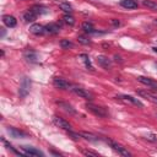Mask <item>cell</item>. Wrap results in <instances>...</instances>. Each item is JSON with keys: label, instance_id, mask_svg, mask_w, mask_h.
I'll return each instance as SVG.
<instances>
[{"label": "cell", "instance_id": "obj_1", "mask_svg": "<svg viewBox=\"0 0 157 157\" xmlns=\"http://www.w3.org/2000/svg\"><path fill=\"white\" fill-rule=\"evenodd\" d=\"M85 107H86L87 110H90L91 113H93L94 115H97V117H99V118L107 117V112H105L104 108H102V107H98V105H96V104H93V103H86Z\"/></svg>", "mask_w": 157, "mask_h": 157}, {"label": "cell", "instance_id": "obj_21", "mask_svg": "<svg viewBox=\"0 0 157 157\" xmlns=\"http://www.w3.org/2000/svg\"><path fill=\"white\" fill-rule=\"evenodd\" d=\"M31 10H32L36 15H43V13H47V12H48V10H47L44 6H40V5H36V6H33Z\"/></svg>", "mask_w": 157, "mask_h": 157}, {"label": "cell", "instance_id": "obj_22", "mask_svg": "<svg viewBox=\"0 0 157 157\" xmlns=\"http://www.w3.org/2000/svg\"><path fill=\"white\" fill-rule=\"evenodd\" d=\"M7 131H9V134L12 136V137H21V136H25V134L23 132H21L20 130H17V129H15V128H7Z\"/></svg>", "mask_w": 157, "mask_h": 157}, {"label": "cell", "instance_id": "obj_23", "mask_svg": "<svg viewBox=\"0 0 157 157\" xmlns=\"http://www.w3.org/2000/svg\"><path fill=\"white\" fill-rule=\"evenodd\" d=\"M82 29H83L86 33H94V32H96L93 25L90 23V22H83V23H82Z\"/></svg>", "mask_w": 157, "mask_h": 157}, {"label": "cell", "instance_id": "obj_3", "mask_svg": "<svg viewBox=\"0 0 157 157\" xmlns=\"http://www.w3.org/2000/svg\"><path fill=\"white\" fill-rule=\"evenodd\" d=\"M105 141H107V142L110 145V147H112L114 151H117L119 155H121V156H126V157H128V156H130V152H129L124 146H121V145H119L118 142L112 141V140H109V139H108V140H105Z\"/></svg>", "mask_w": 157, "mask_h": 157}, {"label": "cell", "instance_id": "obj_9", "mask_svg": "<svg viewBox=\"0 0 157 157\" xmlns=\"http://www.w3.org/2000/svg\"><path fill=\"white\" fill-rule=\"evenodd\" d=\"M22 150H23V153L27 155V156H43V153L34 148V147H29V146H22Z\"/></svg>", "mask_w": 157, "mask_h": 157}, {"label": "cell", "instance_id": "obj_10", "mask_svg": "<svg viewBox=\"0 0 157 157\" xmlns=\"http://www.w3.org/2000/svg\"><path fill=\"white\" fill-rule=\"evenodd\" d=\"M58 105H59L64 112H66V113H69V114H71V115H76L75 108H72V105H70L69 103H66V102H58Z\"/></svg>", "mask_w": 157, "mask_h": 157}, {"label": "cell", "instance_id": "obj_27", "mask_svg": "<svg viewBox=\"0 0 157 157\" xmlns=\"http://www.w3.org/2000/svg\"><path fill=\"white\" fill-rule=\"evenodd\" d=\"M72 43L69 40V39H61L60 40V47L61 48H65V49H69V48H72Z\"/></svg>", "mask_w": 157, "mask_h": 157}, {"label": "cell", "instance_id": "obj_11", "mask_svg": "<svg viewBox=\"0 0 157 157\" xmlns=\"http://www.w3.org/2000/svg\"><path fill=\"white\" fill-rule=\"evenodd\" d=\"M2 22H4V25L7 26V27H15L16 23H17L16 18H15L13 16H11V15H4V16H2Z\"/></svg>", "mask_w": 157, "mask_h": 157}, {"label": "cell", "instance_id": "obj_2", "mask_svg": "<svg viewBox=\"0 0 157 157\" xmlns=\"http://www.w3.org/2000/svg\"><path fill=\"white\" fill-rule=\"evenodd\" d=\"M71 92H74L76 96H78V97H81V98H85V99H88V101H91L93 97H92V94L88 92V91H86L85 88H82V87H78V86H70V88H69Z\"/></svg>", "mask_w": 157, "mask_h": 157}, {"label": "cell", "instance_id": "obj_28", "mask_svg": "<svg viewBox=\"0 0 157 157\" xmlns=\"http://www.w3.org/2000/svg\"><path fill=\"white\" fill-rule=\"evenodd\" d=\"M77 40H78V43H81V44H88V43H90V39H88L87 37H85V36H78V37H77Z\"/></svg>", "mask_w": 157, "mask_h": 157}, {"label": "cell", "instance_id": "obj_14", "mask_svg": "<svg viewBox=\"0 0 157 157\" xmlns=\"http://www.w3.org/2000/svg\"><path fill=\"white\" fill-rule=\"evenodd\" d=\"M23 56H25V59H26L27 61H29V63H36V61L38 60V55H37V53L33 52V50H26L25 54H23Z\"/></svg>", "mask_w": 157, "mask_h": 157}, {"label": "cell", "instance_id": "obj_35", "mask_svg": "<svg viewBox=\"0 0 157 157\" xmlns=\"http://www.w3.org/2000/svg\"><path fill=\"white\" fill-rule=\"evenodd\" d=\"M152 49H153V52H156V53H157V47H153Z\"/></svg>", "mask_w": 157, "mask_h": 157}, {"label": "cell", "instance_id": "obj_34", "mask_svg": "<svg viewBox=\"0 0 157 157\" xmlns=\"http://www.w3.org/2000/svg\"><path fill=\"white\" fill-rule=\"evenodd\" d=\"M5 34V29L4 28H1V36H4Z\"/></svg>", "mask_w": 157, "mask_h": 157}, {"label": "cell", "instance_id": "obj_31", "mask_svg": "<svg viewBox=\"0 0 157 157\" xmlns=\"http://www.w3.org/2000/svg\"><path fill=\"white\" fill-rule=\"evenodd\" d=\"M69 136H70L71 139H74V140H78V139L81 137L80 134H76V132H72V131H69Z\"/></svg>", "mask_w": 157, "mask_h": 157}, {"label": "cell", "instance_id": "obj_15", "mask_svg": "<svg viewBox=\"0 0 157 157\" xmlns=\"http://www.w3.org/2000/svg\"><path fill=\"white\" fill-rule=\"evenodd\" d=\"M137 81L141 82V83H144V85L151 86V87H157V83H156L153 80H151V78H148V77H145V76H139V77H137Z\"/></svg>", "mask_w": 157, "mask_h": 157}, {"label": "cell", "instance_id": "obj_20", "mask_svg": "<svg viewBox=\"0 0 157 157\" xmlns=\"http://www.w3.org/2000/svg\"><path fill=\"white\" fill-rule=\"evenodd\" d=\"M142 5L150 10H153V11H157V2L152 1V0H142Z\"/></svg>", "mask_w": 157, "mask_h": 157}, {"label": "cell", "instance_id": "obj_33", "mask_svg": "<svg viewBox=\"0 0 157 157\" xmlns=\"http://www.w3.org/2000/svg\"><path fill=\"white\" fill-rule=\"evenodd\" d=\"M114 59H115V61H119V63H121V61H123V60H121V58H120L119 55H117V54L114 55Z\"/></svg>", "mask_w": 157, "mask_h": 157}, {"label": "cell", "instance_id": "obj_12", "mask_svg": "<svg viewBox=\"0 0 157 157\" xmlns=\"http://www.w3.org/2000/svg\"><path fill=\"white\" fill-rule=\"evenodd\" d=\"M29 32L38 36V34L45 33V28H44V26H42V25H39V23H34V25H32V26L29 27Z\"/></svg>", "mask_w": 157, "mask_h": 157}, {"label": "cell", "instance_id": "obj_6", "mask_svg": "<svg viewBox=\"0 0 157 157\" xmlns=\"http://www.w3.org/2000/svg\"><path fill=\"white\" fill-rule=\"evenodd\" d=\"M97 63H98V65H101L105 70L112 69V61H110V59H108L104 55H98L97 56Z\"/></svg>", "mask_w": 157, "mask_h": 157}, {"label": "cell", "instance_id": "obj_30", "mask_svg": "<svg viewBox=\"0 0 157 157\" xmlns=\"http://www.w3.org/2000/svg\"><path fill=\"white\" fill-rule=\"evenodd\" d=\"M83 155H86V156H92V157H98V153H97V152L88 151V150H83Z\"/></svg>", "mask_w": 157, "mask_h": 157}, {"label": "cell", "instance_id": "obj_17", "mask_svg": "<svg viewBox=\"0 0 157 157\" xmlns=\"http://www.w3.org/2000/svg\"><path fill=\"white\" fill-rule=\"evenodd\" d=\"M120 5L125 9H136L137 2L135 0H120Z\"/></svg>", "mask_w": 157, "mask_h": 157}, {"label": "cell", "instance_id": "obj_16", "mask_svg": "<svg viewBox=\"0 0 157 157\" xmlns=\"http://www.w3.org/2000/svg\"><path fill=\"white\" fill-rule=\"evenodd\" d=\"M80 135H81V137H83V139H86L87 141H91V142H97L99 140L98 136H96V135H93L91 132H87V131H82Z\"/></svg>", "mask_w": 157, "mask_h": 157}, {"label": "cell", "instance_id": "obj_13", "mask_svg": "<svg viewBox=\"0 0 157 157\" xmlns=\"http://www.w3.org/2000/svg\"><path fill=\"white\" fill-rule=\"evenodd\" d=\"M44 28H45V33H49V34H56L60 31V26L56 23H49L44 26Z\"/></svg>", "mask_w": 157, "mask_h": 157}, {"label": "cell", "instance_id": "obj_5", "mask_svg": "<svg viewBox=\"0 0 157 157\" xmlns=\"http://www.w3.org/2000/svg\"><path fill=\"white\" fill-rule=\"evenodd\" d=\"M53 85H54L56 88H61V90H69L70 86H71L66 80H64V78H61V77H55V78L53 80Z\"/></svg>", "mask_w": 157, "mask_h": 157}, {"label": "cell", "instance_id": "obj_24", "mask_svg": "<svg viewBox=\"0 0 157 157\" xmlns=\"http://www.w3.org/2000/svg\"><path fill=\"white\" fill-rule=\"evenodd\" d=\"M78 58L82 59V61L85 63V65H86V67H87L88 70H93V66L91 65V61H90L88 55H86V54H81V55H78Z\"/></svg>", "mask_w": 157, "mask_h": 157}, {"label": "cell", "instance_id": "obj_26", "mask_svg": "<svg viewBox=\"0 0 157 157\" xmlns=\"http://www.w3.org/2000/svg\"><path fill=\"white\" fill-rule=\"evenodd\" d=\"M59 7H60V10H63V11L66 12V13H70V12L72 11L71 5H69L67 2H60V4H59Z\"/></svg>", "mask_w": 157, "mask_h": 157}, {"label": "cell", "instance_id": "obj_29", "mask_svg": "<svg viewBox=\"0 0 157 157\" xmlns=\"http://www.w3.org/2000/svg\"><path fill=\"white\" fill-rule=\"evenodd\" d=\"M145 139H146V140H148V141H152V142L157 141V136H156L155 134H148V135H146V136H145Z\"/></svg>", "mask_w": 157, "mask_h": 157}, {"label": "cell", "instance_id": "obj_19", "mask_svg": "<svg viewBox=\"0 0 157 157\" xmlns=\"http://www.w3.org/2000/svg\"><path fill=\"white\" fill-rule=\"evenodd\" d=\"M36 18H37V15H36L32 10H29L28 12H26V13L23 15V20H25L26 22H33V21H36Z\"/></svg>", "mask_w": 157, "mask_h": 157}, {"label": "cell", "instance_id": "obj_8", "mask_svg": "<svg viewBox=\"0 0 157 157\" xmlns=\"http://www.w3.org/2000/svg\"><path fill=\"white\" fill-rule=\"evenodd\" d=\"M53 121L59 126V128H61V129H64V130H70L71 129V125L69 124V121H66L65 119H63V118H60V117H53Z\"/></svg>", "mask_w": 157, "mask_h": 157}, {"label": "cell", "instance_id": "obj_32", "mask_svg": "<svg viewBox=\"0 0 157 157\" xmlns=\"http://www.w3.org/2000/svg\"><path fill=\"white\" fill-rule=\"evenodd\" d=\"M110 25L114 26V27H119V26H120V21L117 20V18H112V20H110Z\"/></svg>", "mask_w": 157, "mask_h": 157}, {"label": "cell", "instance_id": "obj_18", "mask_svg": "<svg viewBox=\"0 0 157 157\" xmlns=\"http://www.w3.org/2000/svg\"><path fill=\"white\" fill-rule=\"evenodd\" d=\"M137 94H140V96H142V97L147 98L148 101L153 102L155 104H157V97H156V96H153V94H151L150 92H146V91H137Z\"/></svg>", "mask_w": 157, "mask_h": 157}, {"label": "cell", "instance_id": "obj_4", "mask_svg": "<svg viewBox=\"0 0 157 157\" xmlns=\"http://www.w3.org/2000/svg\"><path fill=\"white\" fill-rule=\"evenodd\" d=\"M29 87H31V81H29V78H27V77H23L22 78V82H21V85H20V96L21 97H26L27 96V93L29 92Z\"/></svg>", "mask_w": 157, "mask_h": 157}, {"label": "cell", "instance_id": "obj_25", "mask_svg": "<svg viewBox=\"0 0 157 157\" xmlns=\"http://www.w3.org/2000/svg\"><path fill=\"white\" fill-rule=\"evenodd\" d=\"M63 20H64V22H65L66 25H69V26H74V25H75V18H74L70 13H65V15L63 16Z\"/></svg>", "mask_w": 157, "mask_h": 157}, {"label": "cell", "instance_id": "obj_7", "mask_svg": "<svg viewBox=\"0 0 157 157\" xmlns=\"http://www.w3.org/2000/svg\"><path fill=\"white\" fill-rule=\"evenodd\" d=\"M119 98L123 99V101H125V102H129V103H131V104H134V105H137V107H140V108H144V103L140 102L137 98H134L132 96L121 94V96H119Z\"/></svg>", "mask_w": 157, "mask_h": 157}]
</instances>
